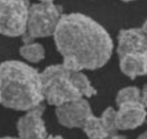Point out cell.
<instances>
[{
	"mask_svg": "<svg viewBox=\"0 0 147 139\" xmlns=\"http://www.w3.org/2000/svg\"><path fill=\"white\" fill-rule=\"evenodd\" d=\"M53 37L63 58V65L70 70L100 69L113 53V43L108 32L84 14L62 15Z\"/></svg>",
	"mask_w": 147,
	"mask_h": 139,
	"instance_id": "1",
	"label": "cell"
},
{
	"mask_svg": "<svg viewBox=\"0 0 147 139\" xmlns=\"http://www.w3.org/2000/svg\"><path fill=\"white\" fill-rule=\"evenodd\" d=\"M1 104L18 111H28L42 104L44 96L40 73L25 62L0 64Z\"/></svg>",
	"mask_w": 147,
	"mask_h": 139,
	"instance_id": "2",
	"label": "cell"
},
{
	"mask_svg": "<svg viewBox=\"0 0 147 139\" xmlns=\"http://www.w3.org/2000/svg\"><path fill=\"white\" fill-rule=\"evenodd\" d=\"M70 72L61 64L51 65L40 73L43 96L50 105L58 107L83 97L72 83Z\"/></svg>",
	"mask_w": 147,
	"mask_h": 139,
	"instance_id": "3",
	"label": "cell"
},
{
	"mask_svg": "<svg viewBox=\"0 0 147 139\" xmlns=\"http://www.w3.org/2000/svg\"><path fill=\"white\" fill-rule=\"evenodd\" d=\"M61 16V7L53 2H40L30 6L27 30L23 35L25 43L53 36Z\"/></svg>",
	"mask_w": 147,
	"mask_h": 139,
	"instance_id": "4",
	"label": "cell"
},
{
	"mask_svg": "<svg viewBox=\"0 0 147 139\" xmlns=\"http://www.w3.org/2000/svg\"><path fill=\"white\" fill-rule=\"evenodd\" d=\"M30 6L28 0H0V33L9 37L23 36Z\"/></svg>",
	"mask_w": 147,
	"mask_h": 139,
	"instance_id": "5",
	"label": "cell"
},
{
	"mask_svg": "<svg viewBox=\"0 0 147 139\" xmlns=\"http://www.w3.org/2000/svg\"><path fill=\"white\" fill-rule=\"evenodd\" d=\"M92 114L90 103L84 97L63 104L56 110L59 123L69 128H82L87 119Z\"/></svg>",
	"mask_w": 147,
	"mask_h": 139,
	"instance_id": "6",
	"label": "cell"
},
{
	"mask_svg": "<svg viewBox=\"0 0 147 139\" xmlns=\"http://www.w3.org/2000/svg\"><path fill=\"white\" fill-rule=\"evenodd\" d=\"M45 106L42 104L28 110L17 123L18 135L22 138H45L47 130L43 118Z\"/></svg>",
	"mask_w": 147,
	"mask_h": 139,
	"instance_id": "7",
	"label": "cell"
},
{
	"mask_svg": "<svg viewBox=\"0 0 147 139\" xmlns=\"http://www.w3.org/2000/svg\"><path fill=\"white\" fill-rule=\"evenodd\" d=\"M146 109L141 102H126L118 105L116 111V125L118 130H134L141 126L146 118Z\"/></svg>",
	"mask_w": 147,
	"mask_h": 139,
	"instance_id": "8",
	"label": "cell"
},
{
	"mask_svg": "<svg viewBox=\"0 0 147 139\" xmlns=\"http://www.w3.org/2000/svg\"><path fill=\"white\" fill-rule=\"evenodd\" d=\"M117 53L119 57L125 54H147V36L142 28L121 30L118 38Z\"/></svg>",
	"mask_w": 147,
	"mask_h": 139,
	"instance_id": "9",
	"label": "cell"
},
{
	"mask_svg": "<svg viewBox=\"0 0 147 139\" xmlns=\"http://www.w3.org/2000/svg\"><path fill=\"white\" fill-rule=\"evenodd\" d=\"M119 58L121 71L130 78L147 75V54H125Z\"/></svg>",
	"mask_w": 147,
	"mask_h": 139,
	"instance_id": "10",
	"label": "cell"
},
{
	"mask_svg": "<svg viewBox=\"0 0 147 139\" xmlns=\"http://www.w3.org/2000/svg\"><path fill=\"white\" fill-rule=\"evenodd\" d=\"M70 77L74 87L83 97H92L97 94V91L92 86L88 78L82 71L71 70Z\"/></svg>",
	"mask_w": 147,
	"mask_h": 139,
	"instance_id": "11",
	"label": "cell"
},
{
	"mask_svg": "<svg viewBox=\"0 0 147 139\" xmlns=\"http://www.w3.org/2000/svg\"><path fill=\"white\" fill-rule=\"evenodd\" d=\"M82 129L90 138H108L100 117H95L93 114L87 119Z\"/></svg>",
	"mask_w": 147,
	"mask_h": 139,
	"instance_id": "12",
	"label": "cell"
},
{
	"mask_svg": "<svg viewBox=\"0 0 147 139\" xmlns=\"http://www.w3.org/2000/svg\"><path fill=\"white\" fill-rule=\"evenodd\" d=\"M21 56L31 63H37L45 58V49L39 43L27 42L20 49Z\"/></svg>",
	"mask_w": 147,
	"mask_h": 139,
	"instance_id": "13",
	"label": "cell"
},
{
	"mask_svg": "<svg viewBox=\"0 0 147 139\" xmlns=\"http://www.w3.org/2000/svg\"><path fill=\"white\" fill-rule=\"evenodd\" d=\"M100 119L107 133L108 138H118V129L116 125V110L113 107H107L102 112Z\"/></svg>",
	"mask_w": 147,
	"mask_h": 139,
	"instance_id": "14",
	"label": "cell"
},
{
	"mask_svg": "<svg viewBox=\"0 0 147 139\" xmlns=\"http://www.w3.org/2000/svg\"><path fill=\"white\" fill-rule=\"evenodd\" d=\"M141 90L136 86H128L118 91L116 96L117 105L126 102H140Z\"/></svg>",
	"mask_w": 147,
	"mask_h": 139,
	"instance_id": "15",
	"label": "cell"
},
{
	"mask_svg": "<svg viewBox=\"0 0 147 139\" xmlns=\"http://www.w3.org/2000/svg\"><path fill=\"white\" fill-rule=\"evenodd\" d=\"M143 105L147 108V85H145L142 90H141V101Z\"/></svg>",
	"mask_w": 147,
	"mask_h": 139,
	"instance_id": "16",
	"label": "cell"
},
{
	"mask_svg": "<svg viewBox=\"0 0 147 139\" xmlns=\"http://www.w3.org/2000/svg\"><path fill=\"white\" fill-rule=\"evenodd\" d=\"M142 30L144 31V32L145 33L146 35L147 36V19L146 20V21L144 22V25H143V27H142Z\"/></svg>",
	"mask_w": 147,
	"mask_h": 139,
	"instance_id": "17",
	"label": "cell"
},
{
	"mask_svg": "<svg viewBox=\"0 0 147 139\" xmlns=\"http://www.w3.org/2000/svg\"><path fill=\"white\" fill-rule=\"evenodd\" d=\"M138 138H147V130L141 133V134L138 136Z\"/></svg>",
	"mask_w": 147,
	"mask_h": 139,
	"instance_id": "18",
	"label": "cell"
},
{
	"mask_svg": "<svg viewBox=\"0 0 147 139\" xmlns=\"http://www.w3.org/2000/svg\"><path fill=\"white\" fill-rule=\"evenodd\" d=\"M40 2H53L54 0H39Z\"/></svg>",
	"mask_w": 147,
	"mask_h": 139,
	"instance_id": "19",
	"label": "cell"
},
{
	"mask_svg": "<svg viewBox=\"0 0 147 139\" xmlns=\"http://www.w3.org/2000/svg\"><path fill=\"white\" fill-rule=\"evenodd\" d=\"M123 2H133V1H135V0H121Z\"/></svg>",
	"mask_w": 147,
	"mask_h": 139,
	"instance_id": "20",
	"label": "cell"
},
{
	"mask_svg": "<svg viewBox=\"0 0 147 139\" xmlns=\"http://www.w3.org/2000/svg\"><path fill=\"white\" fill-rule=\"evenodd\" d=\"M0 103H1V80H0Z\"/></svg>",
	"mask_w": 147,
	"mask_h": 139,
	"instance_id": "21",
	"label": "cell"
}]
</instances>
